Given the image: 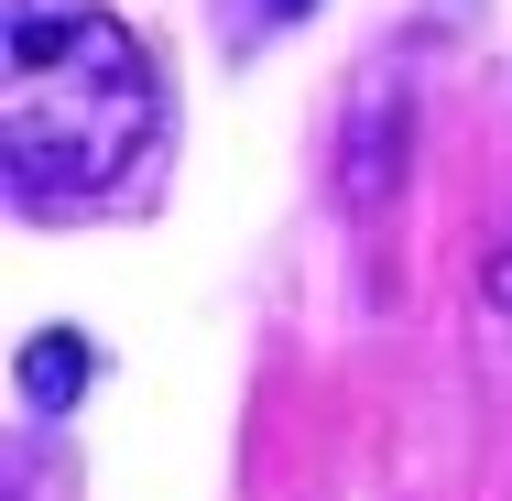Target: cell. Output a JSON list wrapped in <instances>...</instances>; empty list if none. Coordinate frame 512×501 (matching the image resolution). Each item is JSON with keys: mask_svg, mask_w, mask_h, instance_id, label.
Masks as SVG:
<instances>
[{"mask_svg": "<svg viewBox=\"0 0 512 501\" xmlns=\"http://www.w3.org/2000/svg\"><path fill=\"white\" fill-rule=\"evenodd\" d=\"M88 371H99V349H88V338H66V327H44V338L22 349V393L44 403V414H55V403H77Z\"/></svg>", "mask_w": 512, "mask_h": 501, "instance_id": "obj_2", "label": "cell"}, {"mask_svg": "<svg viewBox=\"0 0 512 501\" xmlns=\"http://www.w3.org/2000/svg\"><path fill=\"white\" fill-rule=\"evenodd\" d=\"M164 142V77L99 0H33L0 33V164L33 207L109 197Z\"/></svg>", "mask_w": 512, "mask_h": 501, "instance_id": "obj_1", "label": "cell"}]
</instances>
